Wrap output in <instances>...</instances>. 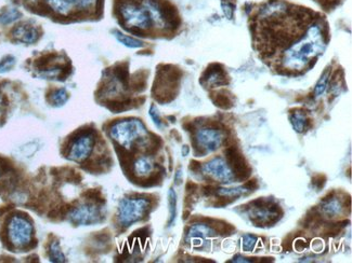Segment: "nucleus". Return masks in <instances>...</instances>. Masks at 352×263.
Here are the masks:
<instances>
[{
    "label": "nucleus",
    "instance_id": "nucleus-1",
    "mask_svg": "<svg viewBox=\"0 0 352 263\" xmlns=\"http://www.w3.org/2000/svg\"><path fill=\"white\" fill-rule=\"evenodd\" d=\"M255 48L277 74L298 75L313 66L329 39L321 13L287 0H268L250 17Z\"/></svg>",
    "mask_w": 352,
    "mask_h": 263
},
{
    "label": "nucleus",
    "instance_id": "nucleus-2",
    "mask_svg": "<svg viewBox=\"0 0 352 263\" xmlns=\"http://www.w3.org/2000/svg\"><path fill=\"white\" fill-rule=\"evenodd\" d=\"M118 13L123 23L130 29L146 31L154 25L148 0H121Z\"/></svg>",
    "mask_w": 352,
    "mask_h": 263
},
{
    "label": "nucleus",
    "instance_id": "nucleus-3",
    "mask_svg": "<svg viewBox=\"0 0 352 263\" xmlns=\"http://www.w3.org/2000/svg\"><path fill=\"white\" fill-rule=\"evenodd\" d=\"M110 134L121 147L130 149L134 144H145L148 140V130L143 123L136 119L121 120L115 123Z\"/></svg>",
    "mask_w": 352,
    "mask_h": 263
},
{
    "label": "nucleus",
    "instance_id": "nucleus-4",
    "mask_svg": "<svg viewBox=\"0 0 352 263\" xmlns=\"http://www.w3.org/2000/svg\"><path fill=\"white\" fill-rule=\"evenodd\" d=\"M150 202L147 199H124L119 203L118 220L121 225L129 226L145 217Z\"/></svg>",
    "mask_w": 352,
    "mask_h": 263
},
{
    "label": "nucleus",
    "instance_id": "nucleus-5",
    "mask_svg": "<svg viewBox=\"0 0 352 263\" xmlns=\"http://www.w3.org/2000/svg\"><path fill=\"white\" fill-rule=\"evenodd\" d=\"M33 225L22 216H13L8 223V237L11 244L17 248H23L31 243Z\"/></svg>",
    "mask_w": 352,
    "mask_h": 263
},
{
    "label": "nucleus",
    "instance_id": "nucleus-6",
    "mask_svg": "<svg viewBox=\"0 0 352 263\" xmlns=\"http://www.w3.org/2000/svg\"><path fill=\"white\" fill-rule=\"evenodd\" d=\"M226 140L224 132L216 125L210 127H203L195 133L196 147L199 149L200 155H206L217 150Z\"/></svg>",
    "mask_w": 352,
    "mask_h": 263
},
{
    "label": "nucleus",
    "instance_id": "nucleus-7",
    "mask_svg": "<svg viewBox=\"0 0 352 263\" xmlns=\"http://www.w3.org/2000/svg\"><path fill=\"white\" fill-rule=\"evenodd\" d=\"M69 220L78 225H88L101 220V211L92 204L74 207L68 214Z\"/></svg>",
    "mask_w": 352,
    "mask_h": 263
},
{
    "label": "nucleus",
    "instance_id": "nucleus-8",
    "mask_svg": "<svg viewBox=\"0 0 352 263\" xmlns=\"http://www.w3.org/2000/svg\"><path fill=\"white\" fill-rule=\"evenodd\" d=\"M204 174L220 182L230 184L235 179L234 174L226 161L222 158H215L203 166Z\"/></svg>",
    "mask_w": 352,
    "mask_h": 263
},
{
    "label": "nucleus",
    "instance_id": "nucleus-9",
    "mask_svg": "<svg viewBox=\"0 0 352 263\" xmlns=\"http://www.w3.org/2000/svg\"><path fill=\"white\" fill-rule=\"evenodd\" d=\"M93 146H95V138L91 133L78 136L69 149L68 159L76 162L85 161L91 155Z\"/></svg>",
    "mask_w": 352,
    "mask_h": 263
},
{
    "label": "nucleus",
    "instance_id": "nucleus-10",
    "mask_svg": "<svg viewBox=\"0 0 352 263\" xmlns=\"http://www.w3.org/2000/svg\"><path fill=\"white\" fill-rule=\"evenodd\" d=\"M225 153L229 163L232 166V172L233 174L235 173L236 177L239 179H246L250 176L251 171L238 149L235 147H229Z\"/></svg>",
    "mask_w": 352,
    "mask_h": 263
},
{
    "label": "nucleus",
    "instance_id": "nucleus-11",
    "mask_svg": "<svg viewBox=\"0 0 352 263\" xmlns=\"http://www.w3.org/2000/svg\"><path fill=\"white\" fill-rule=\"evenodd\" d=\"M215 235V230H213L209 225L204 223H197L192 225L188 236H186V240L195 248L203 247L205 244V240L208 237H212Z\"/></svg>",
    "mask_w": 352,
    "mask_h": 263
},
{
    "label": "nucleus",
    "instance_id": "nucleus-12",
    "mask_svg": "<svg viewBox=\"0 0 352 263\" xmlns=\"http://www.w3.org/2000/svg\"><path fill=\"white\" fill-rule=\"evenodd\" d=\"M12 34L14 38L18 39L21 42L28 43V45H32V43L37 41L39 37L37 29L27 24L17 26L13 29Z\"/></svg>",
    "mask_w": 352,
    "mask_h": 263
},
{
    "label": "nucleus",
    "instance_id": "nucleus-13",
    "mask_svg": "<svg viewBox=\"0 0 352 263\" xmlns=\"http://www.w3.org/2000/svg\"><path fill=\"white\" fill-rule=\"evenodd\" d=\"M342 210V204L337 197H329L322 202L321 211L326 217H335L339 215Z\"/></svg>",
    "mask_w": 352,
    "mask_h": 263
},
{
    "label": "nucleus",
    "instance_id": "nucleus-14",
    "mask_svg": "<svg viewBox=\"0 0 352 263\" xmlns=\"http://www.w3.org/2000/svg\"><path fill=\"white\" fill-rule=\"evenodd\" d=\"M290 120L292 125L297 133H304L306 132L309 126H310V122H309L308 116L305 111L303 110H296L295 112H293L290 116Z\"/></svg>",
    "mask_w": 352,
    "mask_h": 263
},
{
    "label": "nucleus",
    "instance_id": "nucleus-15",
    "mask_svg": "<svg viewBox=\"0 0 352 263\" xmlns=\"http://www.w3.org/2000/svg\"><path fill=\"white\" fill-rule=\"evenodd\" d=\"M251 192V190L246 188L245 186L238 187V188H220L216 189V194L222 197H229V199H235V197L242 196Z\"/></svg>",
    "mask_w": 352,
    "mask_h": 263
},
{
    "label": "nucleus",
    "instance_id": "nucleus-16",
    "mask_svg": "<svg viewBox=\"0 0 352 263\" xmlns=\"http://www.w3.org/2000/svg\"><path fill=\"white\" fill-rule=\"evenodd\" d=\"M46 3L60 16H67L72 10V5L68 3V0H46Z\"/></svg>",
    "mask_w": 352,
    "mask_h": 263
},
{
    "label": "nucleus",
    "instance_id": "nucleus-17",
    "mask_svg": "<svg viewBox=\"0 0 352 263\" xmlns=\"http://www.w3.org/2000/svg\"><path fill=\"white\" fill-rule=\"evenodd\" d=\"M133 166H134V172L136 173V175H139V176H145V175L150 174L153 170L152 161L147 157L139 158L134 162Z\"/></svg>",
    "mask_w": 352,
    "mask_h": 263
},
{
    "label": "nucleus",
    "instance_id": "nucleus-18",
    "mask_svg": "<svg viewBox=\"0 0 352 263\" xmlns=\"http://www.w3.org/2000/svg\"><path fill=\"white\" fill-rule=\"evenodd\" d=\"M115 34V37H116V39L120 42V43H123L124 46L128 47V48H132V49H135V48H142L143 46V42L141 40H138V39H134L132 37H129V36L127 35H124V34H121L119 32H114Z\"/></svg>",
    "mask_w": 352,
    "mask_h": 263
},
{
    "label": "nucleus",
    "instance_id": "nucleus-19",
    "mask_svg": "<svg viewBox=\"0 0 352 263\" xmlns=\"http://www.w3.org/2000/svg\"><path fill=\"white\" fill-rule=\"evenodd\" d=\"M168 204H169V221L168 224L171 225L175 222L177 216V194L174 189H170L168 192Z\"/></svg>",
    "mask_w": 352,
    "mask_h": 263
},
{
    "label": "nucleus",
    "instance_id": "nucleus-20",
    "mask_svg": "<svg viewBox=\"0 0 352 263\" xmlns=\"http://www.w3.org/2000/svg\"><path fill=\"white\" fill-rule=\"evenodd\" d=\"M49 257H50V260L56 263H64L66 261L60 248V244L57 242H53L51 245H50Z\"/></svg>",
    "mask_w": 352,
    "mask_h": 263
},
{
    "label": "nucleus",
    "instance_id": "nucleus-21",
    "mask_svg": "<svg viewBox=\"0 0 352 263\" xmlns=\"http://www.w3.org/2000/svg\"><path fill=\"white\" fill-rule=\"evenodd\" d=\"M21 18V12L18 9H9L5 11L2 16H0V23L3 25H8L13 23V22L18 21Z\"/></svg>",
    "mask_w": 352,
    "mask_h": 263
},
{
    "label": "nucleus",
    "instance_id": "nucleus-22",
    "mask_svg": "<svg viewBox=\"0 0 352 263\" xmlns=\"http://www.w3.org/2000/svg\"><path fill=\"white\" fill-rule=\"evenodd\" d=\"M67 98H68V95H67L66 90L65 89H59L52 93L51 103L56 107H60L66 103Z\"/></svg>",
    "mask_w": 352,
    "mask_h": 263
},
{
    "label": "nucleus",
    "instance_id": "nucleus-23",
    "mask_svg": "<svg viewBox=\"0 0 352 263\" xmlns=\"http://www.w3.org/2000/svg\"><path fill=\"white\" fill-rule=\"evenodd\" d=\"M329 75H330V70L327 69V70L324 72V74L322 75V77L320 78L319 82L317 83V85H315V90H314L315 96H320V95H322L323 93L325 92L326 86H327V83H328Z\"/></svg>",
    "mask_w": 352,
    "mask_h": 263
},
{
    "label": "nucleus",
    "instance_id": "nucleus-24",
    "mask_svg": "<svg viewBox=\"0 0 352 263\" xmlns=\"http://www.w3.org/2000/svg\"><path fill=\"white\" fill-rule=\"evenodd\" d=\"M258 242V238L255 235L246 234L242 238V248L244 251H251L255 248Z\"/></svg>",
    "mask_w": 352,
    "mask_h": 263
},
{
    "label": "nucleus",
    "instance_id": "nucleus-25",
    "mask_svg": "<svg viewBox=\"0 0 352 263\" xmlns=\"http://www.w3.org/2000/svg\"><path fill=\"white\" fill-rule=\"evenodd\" d=\"M313 2L317 3L319 6H321L323 9L329 11L335 9L337 6H339L343 0H313Z\"/></svg>",
    "mask_w": 352,
    "mask_h": 263
},
{
    "label": "nucleus",
    "instance_id": "nucleus-26",
    "mask_svg": "<svg viewBox=\"0 0 352 263\" xmlns=\"http://www.w3.org/2000/svg\"><path fill=\"white\" fill-rule=\"evenodd\" d=\"M98 0H68L72 6H75L80 9H89L92 6H95Z\"/></svg>",
    "mask_w": 352,
    "mask_h": 263
},
{
    "label": "nucleus",
    "instance_id": "nucleus-27",
    "mask_svg": "<svg viewBox=\"0 0 352 263\" xmlns=\"http://www.w3.org/2000/svg\"><path fill=\"white\" fill-rule=\"evenodd\" d=\"M14 64H16V60H14V57H12V56L5 57L3 62L0 63V72H6V71L10 70L13 67Z\"/></svg>",
    "mask_w": 352,
    "mask_h": 263
},
{
    "label": "nucleus",
    "instance_id": "nucleus-28",
    "mask_svg": "<svg viewBox=\"0 0 352 263\" xmlns=\"http://www.w3.org/2000/svg\"><path fill=\"white\" fill-rule=\"evenodd\" d=\"M150 115H151V118H152V120L154 121L155 123V125L157 127H162V120L160 118V114H159V111H157V109L155 108V106H152L150 109Z\"/></svg>",
    "mask_w": 352,
    "mask_h": 263
},
{
    "label": "nucleus",
    "instance_id": "nucleus-29",
    "mask_svg": "<svg viewBox=\"0 0 352 263\" xmlns=\"http://www.w3.org/2000/svg\"><path fill=\"white\" fill-rule=\"evenodd\" d=\"M231 262L234 263H248V262H253V260H247V258H243L241 255H236V257L233 258V260Z\"/></svg>",
    "mask_w": 352,
    "mask_h": 263
},
{
    "label": "nucleus",
    "instance_id": "nucleus-30",
    "mask_svg": "<svg viewBox=\"0 0 352 263\" xmlns=\"http://www.w3.org/2000/svg\"><path fill=\"white\" fill-rule=\"evenodd\" d=\"M25 2H27V3H32V4H35V3H37L38 0H25Z\"/></svg>",
    "mask_w": 352,
    "mask_h": 263
}]
</instances>
